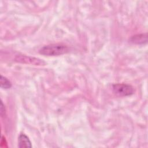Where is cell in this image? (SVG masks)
Segmentation results:
<instances>
[{
  "label": "cell",
  "instance_id": "3",
  "mask_svg": "<svg viewBox=\"0 0 148 148\" xmlns=\"http://www.w3.org/2000/svg\"><path fill=\"white\" fill-rule=\"evenodd\" d=\"M15 60L21 63L29 64H32L35 65H42L45 64V62L41 59L35 58V57H32L25 56V55L17 56L15 58Z\"/></svg>",
  "mask_w": 148,
  "mask_h": 148
},
{
  "label": "cell",
  "instance_id": "7",
  "mask_svg": "<svg viewBox=\"0 0 148 148\" xmlns=\"http://www.w3.org/2000/svg\"><path fill=\"white\" fill-rule=\"evenodd\" d=\"M5 113V106L2 103V102H1V114L2 116H3V114Z\"/></svg>",
  "mask_w": 148,
  "mask_h": 148
},
{
  "label": "cell",
  "instance_id": "6",
  "mask_svg": "<svg viewBox=\"0 0 148 148\" xmlns=\"http://www.w3.org/2000/svg\"><path fill=\"white\" fill-rule=\"evenodd\" d=\"M12 87L10 82L5 76L1 75V87L4 89H8Z\"/></svg>",
  "mask_w": 148,
  "mask_h": 148
},
{
  "label": "cell",
  "instance_id": "4",
  "mask_svg": "<svg viewBox=\"0 0 148 148\" xmlns=\"http://www.w3.org/2000/svg\"><path fill=\"white\" fill-rule=\"evenodd\" d=\"M130 42L134 44H145L147 42V34H138L132 36L130 39Z\"/></svg>",
  "mask_w": 148,
  "mask_h": 148
},
{
  "label": "cell",
  "instance_id": "5",
  "mask_svg": "<svg viewBox=\"0 0 148 148\" xmlns=\"http://www.w3.org/2000/svg\"><path fill=\"white\" fill-rule=\"evenodd\" d=\"M18 145L19 147H31V142L29 138L24 134H21L18 137Z\"/></svg>",
  "mask_w": 148,
  "mask_h": 148
},
{
  "label": "cell",
  "instance_id": "1",
  "mask_svg": "<svg viewBox=\"0 0 148 148\" xmlns=\"http://www.w3.org/2000/svg\"><path fill=\"white\" fill-rule=\"evenodd\" d=\"M69 47L65 45L56 43L44 46L39 51L40 54L47 56H56L69 52Z\"/></svg>",
  "mask_w": 148,
  "mask_h": 148
},
{
  "label": "cell",
  "instance_id": "2",
  "mask_svg": "<svg viewBox=\"0 0 148 148\" xmlns=\"http://www.w3.org/2000/svg\"><path fill=\"white\" fill-rule=\"evenodd\" d=\"M113 92L121 96H128L134 94V90L132 86L127 84H114L112 86Z\"/></svg>",
  "mask_w": 148,
  "mask_h": 148
}]
</instances>
